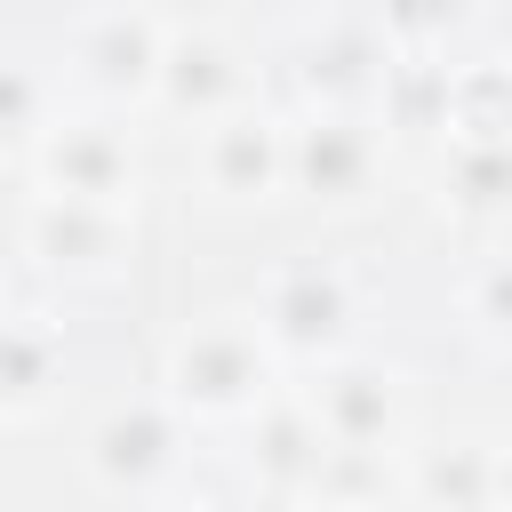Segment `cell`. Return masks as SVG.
I'll return each mask as SVG.
<instances>
[{"mask_svg": "<svg viewBox=\"0 0 512 512\" xmlns=\"http://www.w3.org/2000/svg\"><path fill=\"white\" fill-rule=\"evenodd\" d=\"M168 400L192 416H256L272 400V336L256 320H200L168 360Z\"/></svg>", "mask_w": 512, "mask_h": 512, "instance_id": "1", "label": "cell"}, {"mask_svg": "<svg viewBox=\"0 0 512 512\" xmlns=\"http://www.w3.org/2000/svg\"><path fill=\"white\" fill-rule=\"evenodd\" d=\"M344 320H352V296H344V280L320 272V264L280 272V280L264 288V304H256V328L272 336V352H320V344L344 336Z\"/></svg>", "mask_w": 512, "mask_h": 512, "instance_id": "2", "label": "cell"}, {"mask_svg": "<svg viewBox=\"0 0 512 512\" xmlns=\"http://www.w3.org/2000/svg\"><path fill=\"white\" fill-rule=\"evenodd\" d=\"M392 384H400V376H384V368H328L320 392L304 400V416H312V432H320L328 448L368 456V448H384V432H392V408H400Z\"/></svg>", "mask_w": 512, "mask_h": 512, "instance_id": "3", "label": "cell"}, {"mask_svg": "<svg viewBox=\"0 0 512 512\" xmlns=\"http://www.w3.org/2000/svg\"><path fill=\"white\" fill-rule=\"evenodd\" d=\"M88 464L120 488H152L168 464H176V424L160 416V408H136V416H112L104 432H96V448H88Z\"/></svg>", "mask_w": 512, "mask_h": 512, "instance_id": "4", "label": "cell"}, {"mask_svg": "<svg viewBox=\"0 0 512 512\" xmlns=\"http://www.w3.org/2000/svg\"><path fill=\"white\" fill-rule=\"evenodd\" d=\"M312 128H320V136L296 144V168L312 176V192L344 200V192L360 184V128H352V120H312Z\"/></svg>", "mask_w": 512, "mask_h": 512, "instance_id": "5", "label": "cell"}, {"mask_svg": "<svg viewBox=\"0 0 512 512\" xmlns=\"http://www.w3.org/2000/svg\"><path fill=\"white\" fill-rule=\"evenodd\" d=\"M472 336H488V344H512V248L504 256H488L480 272H472Z\"/></svg>", "mask_w": 512, "mask_h": 512, "instance_id": "6", "label": "cell"}]
</instances>
